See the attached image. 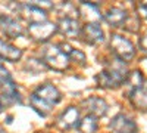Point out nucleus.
<instances>
[{"instance_id": "8", "label": "nucleus", "mask_w": 147, "mask_h": 133, "mask_svg": "<svg viewBox=\"0 0 147 133\" xmlns=\"http://www.w3.org/2000/svg\"><path fill=\"white\" fill-rule=\"evenodd\" d=\"M109 129H112L113 133H137L138 127L137 124L132 121V118H129L125 114H116L112 121L109 123Z\"/></svg>"}, {"instance_id": "18", "label": "nucleus", "mask_w": 147, "mask_h": 133, "mask_svg": "<svg viewBox=\"0 0 147 133\" xmlns=\"http://www.w3.org/2000/svg\"><path fill=\"white\" fill-rule=\"evenodd\" d=\"M81 133H96L97 132V118L91 115H85L80 120V123L77 126Z\"/></svg>"}, {"instance_id": "10", "label": "nucleus", "mask_w": 147, "mask_h": 133, "mask_svg": "<svg viewBox=\"0 0 147 133\" xmlns=\"http://www.w3.org/2000/svg\"><path fill=\"white\" fill-rule=\"evenodd\" d=\"M81 106L87 111V115H91L94 118L103 117L107 113V104L105 99L99 98V96H91L81 102Z\"/></svg>"}, {"instance_id": "6", "label": "nucleus", "mask_w": 147, "mask_h": 133, "mask_svg": "<svg viewBox=\"0 0 147 133\" xmlns=\"http://www.w3.org/2000/svg\"><path fill=\"white\" fill-rule=\"evenodd\" d=\"M57 31L69 39H77L81 33V25L77 18L74 16H62L56 24Z\"/></svg>"}, {"instance_id": "7", "label": "nucleus", "mask_w": 147, "mask_h": 133, "mask_svg": "<svg viewBox=\"0 0 147 133\" xmlns=\"http://www.w3.org/2000/svg\"><path fill=\"white\" fill-rule=\"evenodd\" d=\"M19 14L22 19H25L30 24H37V22H43L47 21V14L46 10L41 9L40 6H37L35 3H27L22 5L19 8Z\"/></svg>"}, {"instance_id": "20", "label": "nucleus", "mask_w": 147, "mask_h": 133, "mask_svg": "<svg viewBox=\"0 0 147 133\" xmlns=\"http://www.w3.org/2000/svg\"><path fill=\"white\" fill-rule=\"evenodd\" d=\"M140 47H141V50L144 52V55L147 56V31L141 35V39H140Z\"/></svg>"}, {"instance_id": "9", "label": "nucleus", "mask_w": 147, "mask_h": 133, "mask_svg": "<svg viewBox=\"0 0 147 133\" xmlns=\"http://www.w3.org/2000/svg\"><path fill=\"white\" fill-rule=\"evenodd\" d=\"M81 120V114H80V110L77 106H68L66 110L60 114L56 120V124L59 129L62 130H68V129H74L77 127L78 123Z\"/></svg>"}, {"instance_id": "4", "label": "nucleus", "mask_w": 147, "mask_h": 133, "mask_svg": "<svg viewBox=\"0 0 147 133\" xmlns=\"http://www.w3.org/2000/svg\"><path fill=\"white\" fill-rule=\"evenodd\" d=\"M109 47H110V52L115 55V58L125 64L136 56V46L124 35L112 34L109 40Z\"/></svg>"}, {"instance_id": "5", "label": "nucleus", "mask_w": 147, "mask_h": 133, "mask_svg": "<svg viewBox=\"0 0 147 133\" xmlns=\"http://www.w3.org/2000/svg\"><path fill=\"white\" fill-rule=\"evenodd\" d=\"M57 31L56 24L50 21H43L37 24H30L27 33L30 35V39L37 42V43H46L47 40H50L53 37V34Z\"/></svg>"}, {"instance_id": "21", "label": "nucleus", "mask_w": 147, "mask_h": 133, "mask_svg": "<svg viewBox=\"0 0 147 133\" xmlns=\"http://www.w3.org/2000/svg\"><path fill=\"white\" fill-rule=\"evenodd\" d=\"M138 10H140V14L147 19V2H143V3H140L138 5Z\"/></svg>"}, {"instance_id": "11", "label": "nucleus", "mask_w": 147, "mask_h": 133, "mask_svg": "<svg viewBox=\"0 0 147 133\" xmlns=\"http://www.w3.org/2000/svg\"><path fill=\"white\" fill-rule=\"evenodd\" d=\"M80 35L82 37V40L88 44H99L105 40V33L97 22H94V24L87 22L85 25H82Z\"/></svg>"}, {"instance_id": "2", "label": "nucleus", "mask_w": 147, "mask_h": 133, "mask_svg": "<svg viewBox=\"0 0 147 133\" xmlns=\"http://www.w3.org/2000/svg\"><path fill=\"white\" fill-rule=\"evenodd\" d=\"M128 74H129V71H128L127 64L115 58L112 61H107L105 64L103 70L96 76V81L102 87L115 89L125 83Z\"/></svg>"}, {"instance_id": "16", "label": "nucleus", "mask_w": 147, "mask_h": 133, "mask_svg": "<svg viewBox=\"0 0 147 133\" xmlns=\"http://www.w3.org/2000/svg\"><path fill=\"white\" fill-rule=\"evenodd\" d=\"M144 77L143 74L138 71V70H134V71H129V74L124 83V86H125V90H127V95H131L132 92H136L138 87H141L143 84H144Z\"/></svg>"}, {"instance_id": "23", "label": "nucleus", "mask_w": 147, "mask_h": 133, "mask_svg": "<svg viewBox=\"0 0 147 133\" xmlns=\"http://www.w3.org/2000/svg\"><path fill=\"white\" fill-rule=\"evenodd\" d=\"M0 133H6V132H5V130H0Z\"/></svg>"}, {"instance_id": "14", "label": "nucleus", "mask_w": 147, "mask_h": 133, "mask_svg": "<svg viewBox=\"0 0 147 133\" xmlns=\"http://www.w3.org/2000/svg\"><path fill=\"white\" fill-rule=\"evenodd\" d=\"M22 58V49L0 39V59L7 62H18Z\"/></svg>"}, {"instance_id": "15", "label": "nucleus", "mask_w": 147, "mask_h": 133, "mask_svg": "<svg viewBox=\"0 0 147 133\" xmlns=\"http://www.w3.org/2000/svg\"><path fill=\"white\" fill-rule=\"evenodd\" d=\"M59 46H60V49L66 53L69 62H75V64H78L81 67H84L85 64H87V58H85V53L84 52L75 49V47H72L69 43H60Z\"/></svg>"}, {"instance_id": "12", "label": "nucleus", "mask_w": 147, "mask_h": 133, "mask_svg": "<svg viewBox=\"0 0 147 133\" xmlns=\"http://www.w3.org/2000/svg\"><path fill=\"white\" fill-rule=\"evenodd\" d=\"M0 28L10 39H18L24 34V27L21 25V22L15 18H10L6 15L0 16Z\"/></svg>"}, {"instance_id": "3", "label": "nucleus", "mask_w": 147, "mask_h": 133, "mask_svg": "<svg viewBox=\"0 0 147 133\" xmlns=\"http://www.w3.org/2000/svg\"><path fill=\"white\" fill-rule=\"evenodd\" d=\"M41 62L53 71L62 72L69 68V59L59 44H46L41 50Z\"/></svg>"}, {"instance_id": "1", "label": "nucleus", "mask_w": 147, "mask_h": 133, "mask_svg": "<svg viewBox=\"0 0 147 133\" xmlns=\"http://www.w3.org/2000/svg\"><path fill=\"white\" fill-rule=\"evenodd\" d=\"M60 101H62V93L50 83L37 87L30 96V105L32 106V110L43 117H46Z\"/></svg>"}, {"instance_id": "13", "label": "nucleus", "mask_w": 147, "mask_h": 133, "mask_svg": "<svg viewBox=\"0 0 147 133\" xmlns=\"http://www.w3.org/2000/svg\"><path fill=\"white\" fill-rule=\"evenodd\" d=\"M129 15H128V12L125 9H122V8H110L103 19L107 22V25L110 27H122V25H125L127 21H128Z\"/></svg>"}, {"instance_id": "22", "label": "nucleus", "mask_w": 147, "mask_h": 133, "mask_svg": "<svg viewBox=\"0 0 147 133\" xmlns=\"http://www.w3.org/2000/svg\"><path fill=\"white\" fill-rule=\"evenodd\" d=\"M0 111H2V102H0Z\"/></svg>"}, {"instance_id": "17", "label": "nucleus", "mask_w": 147, "mask_h": 133, "mask_svg": "<svg viewBox=\"0 0 147 133\" xmlns=\"http://www.w3.org/2000/svg\"><path fill=\"white\" fill-rule=\"evenodd\" d=\"M128 98L134 106L140 108V110H146L147 108V81H144V84L141 87H138L136 92L128 95Z\"/></svg>"}, {"instance_id": "19", "label": "nucleus", "mask_w": 147, "mask_h": 133, "mask_svg": "<svg viewBox=\"0 0 147 133\" xmlns=\"http://www.w3.org/2000/svg\"><path fill=\"white\" fill-rule=\"evenodd\" d=\"M7 80H12V76H10V72L0 64V83H3V81H7Z\"/></svg>"}]
</instances>
